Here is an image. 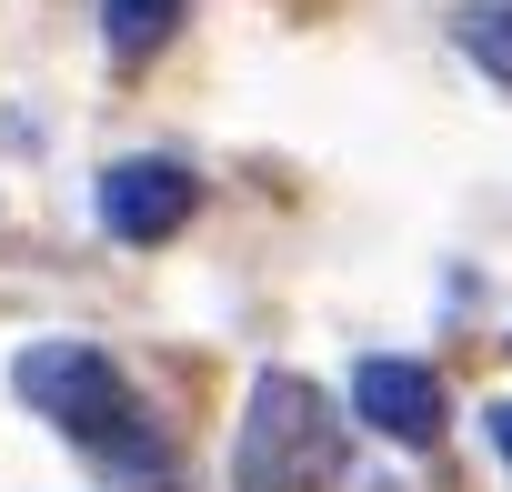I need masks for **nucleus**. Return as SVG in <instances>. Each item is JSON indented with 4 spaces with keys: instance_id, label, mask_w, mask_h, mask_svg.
Listing matches in <instances>:
<instances>
[{
    "instance_id": "nucleus-1",
    "label": "nucleus",
    "mask_w": 512,
    "mask_h": 492,
    "mask_svg": "<svg viewBox=\"0 0 512 492\" xmlns=\"http://www.w3.org/2000/svg\"><path fill=\"white\" fill-rule=\"evenodd\" d=\"M231 472H241V492H332L342 482L332 392L302 382V372H262L251 382V412H241V442H231Z\"/></svg>"
},
{
    "instance_id": "nucleus-2",
    "label": "nucleus",
    "mask_w": 512,
    "mask_h": 492,
    "mask_svg": "<svg viewBox=\"0 0 512 492\" xmlns=\"http://www.w3.org/2000/svg\"><path fill=\"white\" fill-rule=\"evenodd\" d=\"M11 382H21V402H31L41 422H61L71 442H91V452H111V462H141V402H131V382H121L111 352H91V342H31V352L11 362Z\"/></svg>"
},
{
    "instance_id": "nucleus-3",
    "label": "nucleus",
    "mask_w": 512,
    "mask_h": 492,
    "mask_svg": "<svg viewBox=\"0 0 512 492\" xmlns=\"http://www.w3.org/2000/svg\"><path fill=\"white\" fill-rule=\"evenodd\" d=\"M191 211H201V181L161 151H131V161L101 171V231L111 241H171Z\"/></svg>"
},
{
    "instance_id": "nucleus-4",
    "label": "nucleus",
    "mask_w": 512,
    "mask_h": 492,
    "mask_svg": "<svg viewBox=\"0 0 512 492\" xmlns=\"http://www.w3.org/2000/svg\"><path fill=\"white\" fill-rule=\"evenodd\" d=\"M352 412H362L382 442H402V452L442 442V382H432L422 362H402V352H372V362L352 372Z\"/></svg>"
},
{
    "instance_id": "nucleus-5",
    "label": "nucleus",
    "mask_w": 512,
    "mask_h": 492,
    "mask_svg": "<svg viewBox=\"0 0 512 492\" xmlns=\"http://www.w3.org/2000/svg\"><path fill=\"white\" fill-rule=\"evenodd\" d=\"M171 31H181V0H101V41H111V61H151Z\"/></svg>"
},
{
    "instance_id": "nucleus-6",
    "label": "nucleus",
    "mask_w": 512,
    "mask_h": 492,
    "mask_svg": "<svg viewBox=\"0 0 512 492\" xmlns=\"http://www.w3.org/2000/svg\"><path fill=\"white\" fill-rule=\"evenodd\" d=\"M462 51L512 91V0H462Z\"/></svg>"
},
{
    "instance_id": "nucleus-7",
    "label": "nucleus",
    "mask_w": 512,
    "mask_h": 492,
    "mask_svg": "<svg viewBox=\"0 0 512 492\" xmlns=\"http://www.w3.org/2000/svg\"><path fill=\"white\" fill-rule=\"evenodd\" d=\"M482 422H492V452H502V462H512V402H492V412H482Z\"/></svg>"
}]
</instances>
